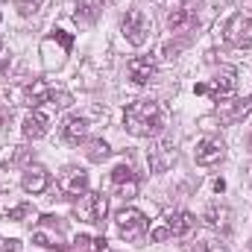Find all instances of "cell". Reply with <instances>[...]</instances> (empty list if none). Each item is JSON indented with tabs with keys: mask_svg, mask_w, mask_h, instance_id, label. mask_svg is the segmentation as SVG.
<instances>
[{
	"mask_svg": "<svg viewBox=\"0 0 252 252\" xmlns=\"http://www.w3.org/2000/svg\"><path fill=\"white\" fill-rule=\"evenodd\" d=\"M164 124H167V115L156 100H135L124 112L126 132H132L138 138H156L164 129Z\"/></svg>",
	"mask_w": 252,
	"mask_h": 252,
	"instance_id": "cell-1",
	"label": "cell"
},
{
	"mask_svg": "<svg viewBox=\"0 0 252 252\" xmlns=\"http://www.w3.org/2000/svg\"><path fill=\"white\" fill-rule=\"evenodd\" d=\"M76 214L88 223H103L106 214H109V196L103 190H94V193H82V199L76 202Z\"/></svg>",
	"mask_w": 252,
	"mask_h": 252,
	"instance_id": "cell-2",
	"label": "cell"
},
{
	"mask_svg": "<svg viewBox=\"0 0 252 252\" xmlns=\"http://www.w3.org/2000/svg\"><path fill=\"white\" fill-rule=\"evenodd\" d=\"M223 38L232 44V47H250L252 44V18L250 15H232L223 27Z\"/></svg>",
	"mask_w": 252,
	"mask_h": 252,
	"instance_id": "cell-3",
	"label": "cell"
},
{
	"mask_svg": "<svg viewBox=\"0 0 252 252\" xmlns=\"http://www.w3.org/2000/svg\"><path fill=\"white\" fill-rule=\"evenodd\" d=\"M115 223H118V232L124 241H138L147 232V217L138 208H121L115 214Z\"/></svg>",
	"mask_w": 252,
	"mask_h": 252,
	"instance_id": "cell-4",
	"label": "cell"
},
{
	"mask_svg": "<svg viewBox=\"0 0 252 252\" xmlns=\"http://www.w3.org/2000/svg\"><path fill=\"white\" fill-rule=\"evenodd\" d=\"M121 30H124V38L132 47H141V44L147 41V18H144L138 9L126 12L124 21H121Z\"/></svg>",
	"mask_w": 252,
	"mask_h": 252,
	"instance_id": "cell-5",
	"label": "cell"
},
{
	"mask_svg": "<svg viewBox=\"0 0 252 252\" xmlns=\"http://www.w3.org/2000/svg\"><path fill=\"white\" fill-rule=\"evenodd\" d=\"M252 112V97L244 100H217V118L223 124H238Z\"/></svg>",
	"mask_w": 252,
	"mask_h": 252,
	"instance_id": "cell-6",
	"label": "cell"
},
{
	"mask_svg": "<svg viewBox=\"0 0 252 252\" xmlns=\"http://www.w3.org/2000/svg\"><path fill=\"white\" fill-rule=\"evenodd\" d=\"M59 190L67 196H82L88 190V173L82 167H64L59 176Z\"/></svg>",
	"mask_w": 252,
	"mask_h": 252,
	"instance_id": "cell-7",
	"label": "cell"
},
{
	"mask_svg": "<svg viewBox=\"0 0 252 252\" xmlns=\"http://www.w3.org/2000/svg\"><path fill=\"white\" fill-rule=\"evenodd\" d=\"M193 156H196V164H202V167H211V164L223 161V156H226V147H223L217 138H202V141L196 144Z\"/></svg>",
	"mask_w": 252,
	"mask_h": 252,
	"instance_id": "cell-8",
	"label": "cell"
},
{
	"mask_svg": "<svg viewBox=\"0 0 252 252\" xmlns=\"http://www.w3.org/2000/svg\"><path fill=\"white\" fill-rule=\"evenodd\" d=\"M153 73H156V64H153V59H147V56H135V59L126 62V76L135 85H147L153 79Z\"/></svg>",
	"mask_w": 252,
	"mask_h": 252,
	"instance_id": "cell-9",
	"label": "cell"
},
{
	"mask_svg": "<svg viewBox=\"0 0 252 252\" xmlns=\"http://www.w3.org/2000/svg\"><path fill=\"white\" fill-rule=\"evenodd\" d=\"M50 185V173L44 170V167H27V173H24V179H21V188L27 190V193H44Z\"/></svg>",
	"mask_w": 252,
	"mask_h": 252,
	"instance_id": "cell-10",
	"label": "cell"
},
{
	"mask_svg": "<svg viewBox=\"0 0 252 252\" xmlns=\"http://www.w3.org/2000/svg\"><path fill=\"white\" fill-rule=\"evenodd\" d=\"M167 27H170V32H182V30L196 27V12H193L190 6H176V9H170Z\"/></svg>",
	"mask_w": 252,
	"mask_h": 252,
	"instance_id": "cell-11",
	"label": "cell"
},
{
	"mask_svg": "<svg viewBox=\"0 0 252 252\" xmlns=\"http://www.w3.org/2000/svg\"><path fill=\"white\" fill-rule=\"evenodd\" d=\"M32 241L38 244V247H44V250H50V252H64L67 247L62 244V232H59V226H53V232H47L44 229V223L32 232Z\"/></svg>",
	"mask_w": 252,
	"mask_h": 252,
	"instance_id": "cell-12",
	"label": "cell"
},
{
	"mask_svg": "<svg viewBox=\"0 0 252 252\" xmlns=\"http://www.w3.org/2000/svg\"><path fill=\"white\" fill-rule=\"evenodd\" d=\"M235 91V70H220L217 76H214V82L208 85V94L214 97V100H226L229 94Z\"/></svg>",
	"mask_w": 252,
	"mask_h": 252,
	"instance_id": "cell-13",
	"label": "cell"
},
{
	"mask_svg": "<svg viewBox=\"0 0 252 252\" xmlns=\"http://www.w3.org/2000/svg\"><path fill=\"white\" fill-rule=\"evenodd\" d=\"M193 226H196V217H193L190 211H173V214H167V229H170V235H176V238L188 235Z\"/></svg>",
	"mask_w": 252,
	"mask_h": 252,
	"instance_id": "cell-14",
	"label": "cell"
},
{
	"mask_svg": "<svg viewBox=\"0 0 252 252\" xmlns=\"http://www.w3.org/2000/svg\"><path fill=\"white\" fill-rule=\"evenodd\" d=\"M85 135H88V121L85 118H67L62 124V138L67 144H79V141H85Z\"/></svg>",
	"mask_w": 252,
	"mask_h": 252,
	"instance_id": "cell-15",
	"label": "cell"
},
{
	"mask_svg": "<svg viewBox=\"0 0 252 252\" xmlns=\"http://www.w3.org/2000/svg\"><path fill=\"white\" fill-rule=\"evenodd\" d=\"M44 135H47V118L41 112H32V115L24 118V138L35 141V138H44Z\"/></svg>",
	"mask_w": 252,
	"mask_h": 252,
	"instance_id": "cell-16",
	"label": "cell"
},
{
	"mask_svg": "<svg viewBox=\"0 0 252 252\" xmlns=\"http://www.w3.org/2000/svg\"><path fill=\"white\" fill-rule=\"evenodd\" d=\"M21 94H24V103H27V106H38V103H47V100L53 97V88H47L44 82H32V85H27Z\"/></svg>",
	"mask_w": 252,
	"mask_h": 252,
	"instance_id": "cell-17",
	"label": "cell"
},
{
	"mask_svg": "<svg viewBox=\"0 0 252 252\" xmlns=\"http://www.w3.org/2000/svg\"><path fill=\"white\" fill-rule=\"evenodd\" d=\"M173 158H176L173 147H170V144H158V147L153 150V156H150V167L161 173V170H167V167L173 164Z\"/></svg>",
	"mask_w": 252,
	"mask_h": 252,
	"instance_id": "cell-18",
	"label": "cell"
},
{
	"mask_svg": "<svg viewBox=\"0 0 252 252\" xmlns=\"http://www.w3.org/2000/svg\"><path fill=\"white\" fill-rule=\"evenodd\" d=\"M103 12V0H76V21H82V24H91V21H97V15Z\"/></svg>",
	"mask_w": 252,
	"mask_h": 252,
	"instance_id": "cell-19",
	"label": "cell"
},
{
	"mask_svg": "<svg viewBox=\"0 0 252 252\" xmlns=\"http://www.w3.org/2000/svg\"><path fill=\"white\" fill-rule=\"evenodd\" d=\"M138 182V176L132 173V167L129 164H118L115 170H112V185L115 188H124V185H135Z\"/></svg>",
	"mask_w": 252,
	"mask_h": 252,
	"instance_id": "cell-20",
	"label": "cell"
},
{
	"mask_svg": "<svg viewBox=\"0 0 252 252\" xmlns=\"http://www.w3.org/2000/svg\"><path fill=\"white\" fill-rule=\"evenodd\" d=\"M85 156H88L91 161H103V158L109 156V144H106V141H91L88 150H85Z\"/></svg>",
	"mask_w": 252,
	"mask_h": 252,
	"instance_id": "cell-21",
	"label": "cell"
},
{
	"mask_svg": "<svg viewBox=\"0 0 252 252\" xmlns=\"http://www.w3.org/2000/svg\"><path fill=\"white\" fill-rule=\"evenodd\" d=\"M44 6V0H15V9L21 12V15H32V12H38Z\"/></svg>",
	"mask_w": 252,
	"mask_h": 252,
	"instance_id": "cell-22",
	"label": "cell"
},
{
	"mask_svg": "<svg viewBox=\"0 0 252 252\" xmlns=\"http://www.w3.org/2000/svg\"><path fill=\"white\" fill-rule=\"evenodd\" d=\"M53 38H59V41H62L64 50H70V47H73V35H70V32H64V30H53Z\"/></svg>",
	"mask_w": 252,
	"mask_h": 252,
	"instance_id": "cell-23",
	"label": "cell"
},
{
	"mask_svg": "<svg viewBox=\"0 0 252 252\" xmlns=\"http://www.w3.org/2000/svg\"><path fill=\"white\" fill-rule=\"evenodd\" d=\"M223 217H226V211H217V208H211V211L205 214V220H208L211 226H220V223H223Z\"/></svg>",
	"mask_w": 252,
	"mask_h": 252,
	"instance_id": "cell-24",
	"label": "cell"
},
{
	"mask_svg": "<svg viewBox=\"0 0 252 252\" xmlns=\"http://www.w3.org/2000/svg\"><path fill=\"white\" fill-rule=\"evenodd\" d=\"M193 252H223V247H217L214 241H202L199 247H193Z\"/></svg>",
	"mask_w": 252,
	"mask_h": 252,
	"instance_id": "cell-25",
	"label": "cell"
},
{
	"mask_svg": "<svg viewBox=\"0 0 252 252\" xmlns=\"http://www.w3.org/2000/svg\"><path fill=\"white\" fill-rule=\"evenodd\" d=\"M150 238H153L156 244H161V241H167V238H170V229H167V226H161V229H153V235H150Z\"/></svg>",
	"mask_w": 252,
	"mask_h": 252,
	"instance_id": "cell-26",
	"label": "cell"
},
{
	"mask_svg": "<svg viewBox=\"0 0 252 252\" xmlns=\"http://www.w3.org/2000/svg\"><path fill=\"white\" fill-rule=\"evenodd\" d=\"M24 214H30V205H18L15 211H9V220H21Z\"/></svg>",
	"mask_w": 252,
	"mask_h": 252,
	"instance_id": "cell-27",
	"label": "cell"
},
{
	"mask_svg": "<svg viewBox=\"0 0 252 252\" xmlns=\"http://www.w3.org/2000/svg\"><path fill=\"white\" fill-rule=\"evenodd\" d=\"M118 190H121V196L129 199V196H135V193H138V182H135V185H124V188H118Z\"/></svg>",
	"mask_w": 252,
	"mask_h": 252,
	"instance_id": "cell-28",
	"label": "cell"
},
{
	"mask_svg": "<svg viewBox=\"0 0 252 252\" xmlns=\"http://www.w3.org/2000/svg\"><path fill=\"white\" fill-rule=\"evenodd\" d=\"M3 250L18 252V250H21V241H15V238H12V241H3Z\"/></svg>",
	"mask_w": 252,
	"mask_h": 252,
	"instance_id": "cell-29",
	"label": "cell"
},
{
	"mask_svg": "<svg viewBox=\"0 0 252 252\" xmlns=\"http://www.w3.org/2000/svg\"><path fill=\"white\" fill-rule=\"evenodd\" d=\"M88 244H91V238H88V235H79V238H76V247H79V250H85Z\"/></svg>",
	"mask_w": 252,
	"mask_h": 252,
	"instance_id": "cell-30",
	"label": "cell"
},
{
	"mask_svg": "<svg viewBox=\"0 0 252 252\" xmlns=\"http://www.w3.org/2000/svg\"><path fill=\"white\" fill-rule=\"evenodd\" d=\"M214 190H217V193H223V190H226V182H223V179H217V182H214Z\"/></svg>",
	"mask_w": 252,
	"mask_h": 252,
	"instance_id": "cell-31",
	"label": "cell"
},
{
	"mask_svg": "<svg viewBox=\"0 0 252 252\" xmlns=\"http://www.w3.org/2000/svg\"><path fill=\"white\" fill-rule=\"evenodd\" d=\"M193 91H196V94H208V85H202V82H199V85H193Z\"/></svg>",
	"mask_w": 252,
	"mask_h": 252,
	"instance_id": "cell-32",
	"label": "cell"
},
{
	"mask_svg": "<svg viewBox=\"0 0 252 252\" xmlns=\"http://www.w3.org/2000/svg\"><path fill=\"white\" fill-rule=\"evenodd\" d=\"M106 252H112V250H106Z\"/></svg>",
	"mask_w": 252,
	"mask_h": 252,
	"instance_id": "cell-33",
	"label": "cell"
}]
</instances>
